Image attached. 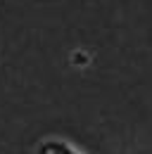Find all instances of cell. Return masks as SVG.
Returning <instances> with one entry per match:
<instances>
[{
    "label": "cell",
    "mask_w": 152,
    "mask_h": 154,
    "mask_svg": "<svg viewBox=\"0 0 152 154\" xmlns=\"http://www.w3.org/2000/svg\"><path fill=\"white\" fill-rule=\"evenodd\" d=\"M43 145H45V149L50 154H81V152H76L69 142H62V140H48Z\"/></svg>",
    "instance_id": "1"
},
{
    "label": "cell",
    "mask_w": 152,
    "mask_h": 154,
    "mask_svg": "<svg viewBox=\"0 0 152 154\" xmlns=\"http://www.w3.org/2000/svg\"><path fill=\"white\" fill-rule=\"evenodd\" d=\"M38 154H50V152L45 149V145H40V147H38Z\"/></svg>",
    "instance_id": "2"
}]
</instances>
